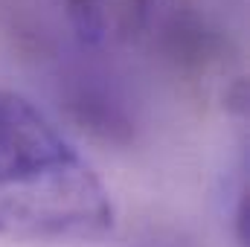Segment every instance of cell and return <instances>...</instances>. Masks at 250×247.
<instances>
[{
  "mask_svg": "<svg viewBox=\"0 0 250 247\" xmlns=\"http://www.w3.org/2000/svg\"><path fill=\"white\" fill-rule=\"evenodd\" d=\"M114 224L96 169L26 96L0 87V239L96 242Z\"/></svg>",
  "mask_w": 250,
  "mask_h": 247,
  "instance_id": "6da1fadb",
  "label": "cell"
},
{
  "mask_svg": "<svg viewBox=\"0 0 250 247\" xmlns=\"http://www.w3.org/2000/svg\"><path fill=\"white\" fill-rule=\"evenodd\" d=\"M99 3H105V0H93V15H96V6ZM120 6H125V12H137V6H143V3H148V0H117ZM93 15H90V41H93Z\"/></svg>",
  "mask_w": 250,
  "mask_h": 247,
  "instance_id": "7a4b0ae2",
  "label": "cell"
}]
</instances>
